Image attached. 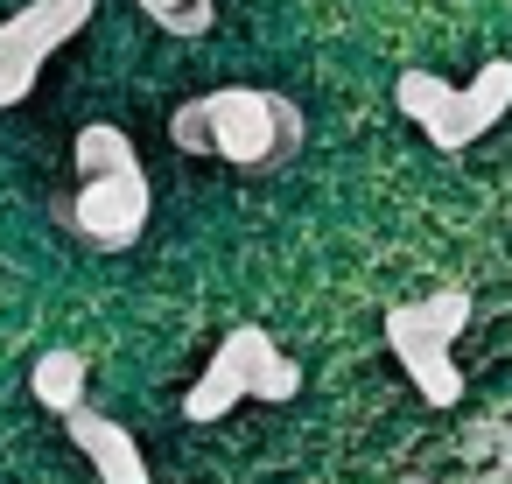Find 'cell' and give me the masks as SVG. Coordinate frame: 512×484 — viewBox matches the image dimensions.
<instances>
[{
  "label": "cell",
  "mask_w": 512,
  "mask_h": 484,
  "mask_svg": "<svg viewBox=\"0 0 512 484\" xmlns=\"http://www.w3.org/2000/svg\"><path fill=\"white\" fill-rule=\"evenodd\" d=\"M71 162H78V190L57 204V218L78 232V246H92V253L141 246V232L155 218V190H148L134 134L113 120H92V127H78Z\"/></svg>",
  "instance_id": "obj_1"
},
{
  "label": "cell",
  "mask_w": 512,
  "mask_h": 484,
  "mask_svg": "<svg viewBox=\"0 0 512 484\" xmlns=\"http://www.w3.org/2000/svg\"><path fill=\"white\" fill-rule=\"evenodd\" d=\"M169 141L183 155H211L232 169H288L302 155V106L267 85H225L204 99H183L169 113Z\"/></svg>",
  "instance_id": "obj_2"
},
{
  "label": "cell",
  "mask_w": 512,
  "mask_h": 484,
  "mask_svg": "<svg viewBox=\"0 0 512 484\" xmlns=\"http://www.w3.org/2000/svg\"><path fill=\"white\" fill-rule=\"evenodd\" d=\"M393 106L442 148V155H463V148H477L505 113H512V57H491V64H477L463 85L456 78H442V71H400L393 78Z\"/></svg>",
  "instance_id": "obj_3"
},
{
  "label": "cell",
  "mask_w": 512,
  "mask_h": 484,
  "mask_svg": "<svg viewBox=\"0 0 512 484\" xmlns=\"http://www.w3.org/2000/svg\"><path fill=\"white\" fill-rule=\"evenodd\" d=\"M295 393H302V365H295L267 330L246 323V330L218 337L204 379L183 393V421H218V414H232L239 400H267V407H281V400H295Z\"/></svg>",
  "instance_id": "obj_4"
},
{
  "label": "cell",
  "mask_w": 512,
  "mask_h": 484,
  "mask_svg": "<svg viewBox=\"0 0 512 484\" xmlns=\"http://www.w3.org/2000/svg\"><path fill=\"white\" fill-rule=\"evenodd\" d=\"M99 0H29L0 22V113L22 106L36 92V78L50 71V57L92 22Z\"/></svg>",
  "instance_id": "obj_5"
},
{
  "label": "cell",
  "mask_w": 512,
  "mask_h": 484,
  "mask_svg": "<svg viewBox=\"0 0 512 484\" xmlns=\"http://www.w3.org/2000/svg\"><path fill=\"white\" fill-rule=\"evenodd\" d=\"M386 344L400 358V372L414 379V393L428 407H456L463 400V365H456V337L421 309V302H393L386 309Z\"/></svg>",
  "instance_id": "obj_6"
},
{
  "label": "cell",
  "mask_w": 512,
  "mask_h": 484,
  "mask_svg": "<svg viewBox=\"0 0 512 484\" xmlns=\"http://www.w3.org/2000/svg\"><path fill=\"white\" fill-rule=\"evenodd\" d=\"M64 428H71V442H78V456L92 463V477L99 484H155V470H148V456H141V442H134V428L127 421H113L106 407H78V414H64Z\"/></svg>",
  "instance_id": "obj_7"
},
{
  "label": "cell",
  "mask_w": 512,
  "mask_h": 484,
  "mask_svg": "<svg viewBox=\"0 0 512 484\" xmlns=\"http://www.w3.org/2000/svg\"><path fill=\"white\" fill-rule=\"evenodd\" d=\"M29 393H36V407H50L57 421L78 414V407L92 400V358H85L78 344H50V351L29 365Z\"/></svg>",
  "instance_id": "obj_8"
},
{
  "label": "cell",
  "mask_w": 512,
  "mask_h": 484,
  "mask_svg": "<svg viewBox=\"0 0 512 484\" xmlns=\"http://www.w3.org/2000/svg\"><path fill=\"white\" fill-rule=\"evenodd\" d=\"M134 8L162 36H211V22H218V0H134Z\"/></svg>",
  "instance_id": "obj_9"
}]
</instances>
